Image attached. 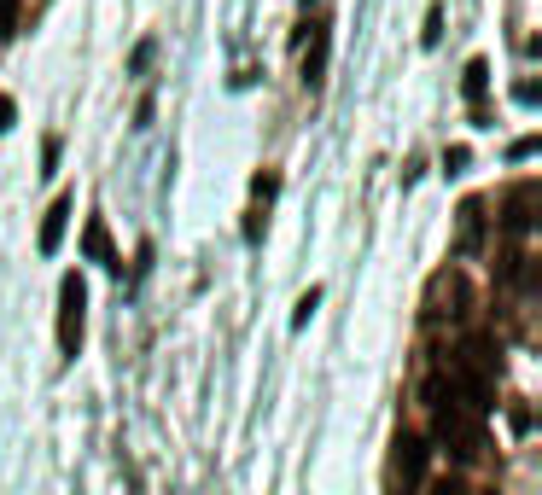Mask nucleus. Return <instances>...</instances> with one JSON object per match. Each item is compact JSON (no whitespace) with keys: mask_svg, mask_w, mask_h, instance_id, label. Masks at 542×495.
I'll use <instances>...</instances> for the list:
<instances>
[{"mask_svg":"<svg viewBox=\"0 0 542 495\" xmlns=\"http://www.w3.org/2000/svg\"><path fill=\"white\" fill-rule=\"evenodd\" d=\"M82 303H88L82 280L65 274V280H59V350H65V356L82 350Z\"/></svg>","mask_w":542,"mask_h":495,"instance_id":"nucleus-1","label":"nucleus"},{"mask_svg":"<svg viewBox=\"0 0 542 495\" xmlns=\"http://www.w3.org/2000/svg\"><path fill=\"white\" fill-rule=\"evenodd\" d=\"M426 461H432L426 437H414V431H403V437H397V478H403V490H414V484L426 478Z\"/></svg>","mask_w":542,"mask_h":495,"instance_id":"nucleus-2","label":"nucleus"},{"mask_svg":"<svg viewBox=\"0 0 542 495\" xmlns=\"http://www.w3.org/2000/svg\"><path fill=\"white\" fill-rule=\"evenodd\" d=\"M70 210H76V198H70V193L53 198V210H47V222H41V257L59 251V239H65V228H70Z\"/></svg>","mask_w":542,"mask_h":495,"instance_id":"nucleus-3","label":"nucleus"},{"mask_svg":"<svg viewBox=\"0 0 542 495\" xmlns=\"http://www.w3.org/2000/svg\"><path fill=\"white\" fill-rule=\"evenodd\" d=\"M531 198H537V187H531V181H525V187H513L508 216H502V228H508V233H525V228H531V216H525V210H531Z\"/></svg>","mask_w":542,"mask_h":495,"instance_id":"nucleus-4","label":"nucleus"},{"mask_svg":"<svg viewBox=\"0 0 542 495\" xmlns=\"http://www.w3.org/2000/svg\"><path fill=\"white\" fill-rule=\"evenodd\" d=\"M82 251H88L94 263H111V233H105L100 216H94V222H88V233H82Z\"/></svg>","mask_w":542,"mask_h":495,"instance_id":"nucleus-5","label":"nucleus"},{"mask_svg":"<svg viewBox=\"0 0 542 495\" xmlns=\"http://www.w3.org/2000/svg\"><path fill=\"white\" fill-rule=\"evenodd\" d=\"M484 88H490V65H484V59H473V65H467V99H473L478 117H484Z\"/></svg>","mask_w":542,"mask_h":495,"instance_id":"nucleus-6","label":"nucleus"},{"mask_svg":"<svg viewBox=\"0 0 542 495\" xmlns=\"http://www.w3.org/2000/svg\"><path fill=\"white\" fill-rule=\"evenodd\" d=\"M321 70H327V30H315V47L304 53V82L309 88L321 82Z\"/></svg>","mask_w":542,"mask_h":495,"instance_id":"nucleus-7","label":"nucleus"},{"mask_svg":"<svg viewBox=\"0 0 542 495\" xmlns=\"http://www.w3.org/2000/svg\"><path fill=\"white\" fill-rule=\"evenodd\" d=\"M478 233H484V204H467V210H461V245H467V251L478 245Z\"/></svg>","mask_w":542,"mask_h":495,"instance_id":"nucleus-8","label":"nucleus"},{"mask_svg":"<svg viewBox=\"0 0 542 495\" xmlns=\"http://www.w3.org/2000/svg\"><path fill=\"white\" fill-rule=\"evenodd\" d=\"M315 303H321V292H315V286H309V292L298 297V315H292V321H298V327H304L309 315H315Z\"/></svg>","mask_w":542,"mask_h":495,"instance_id":"nucleus-9","label":"nucleus"},{"mask_svg":"<svg viewBox=\"0 0 542 495\" xmlns=\"http://www.w3.org/2000/svg\"><path fill=\"white\" fill-rule=\"evenodd\" d=\"M18 30V0H0V35Z\"/></svg>","mask_w":542,"mask_h":495,"instance_id":"nucleus-10","label":"nucleus"},{"mask_svg":"<svg viewBox=\"0 0 542 495\" xmlns=\"http://www.w3.org/2000/svg\"><path fill=\"white\" fill-rule=\"evenodd\" d=\"M438 35H443V12L432 6V12H426V41H438Z\"/></svg>","mask_w":542,"mask_h":495,"instance_id":"nucleus-11","label":"nucleus"},{"mask_svg":"<svg viewBox=\"0 0 542 495\" xmlns=\"http://www.w3.org/2000/svg\"><path fill=\"white\" fill-rule=\"evenodd\" d=\"M432 495H473V490H467L461 478H443V484H438V490H432Z\"/></svg>","mask_w":542,"mask_h":495,"instance_id":"nucleus-12","label":"nucleus"},{"mask_svg":"<svg viewBox=\"0 0 542 495\" xmlns=\"http://www.w3.org/2000/svg\"><path fill=\"white\" fill-rule=\"evenodd\" d=\"M0 129H12V99L0 94Z\"/></svg>","mask_w":542,"mask_h":495,"instance_id":"nucleus-13","label":"nucleus"}]
</instances>
